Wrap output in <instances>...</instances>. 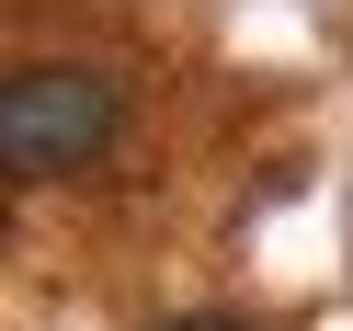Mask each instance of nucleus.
Masks as SVG:
<instances>
[{"mask_svg":"<svg viewBox=\"0 0 353 331\" xmlns=\"http://www.w3.org/2000/svg\"><path fill=\"white\" fill-rule=\"evenodd\" d=\"M148 331H251V320H148Z\"/></svg>","mask_w":353,"mask_h":331,"instance_id":"nucleus-2","label":"nucleus"},{"mask_svg":"<svg viewBox=\"0 0 353 331\" xmlns=\"http://www.w3.org/2000/svg\"><path fill=\"white\" fill-rule=\"evenodd\" d=\"M125 138V80L80 69V57H34V69L0 80V171L12 183H57V171H92Z\"/></svg>","mask_w":353,"mask_h":331,"instance_id":"nucleus-1","label":"nucleus"}]
</instances>
